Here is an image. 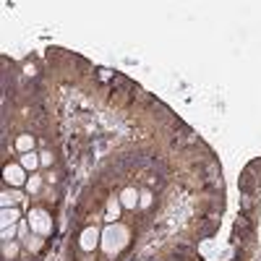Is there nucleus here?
I'll return each mask as SVG.
<instances>
[{"instance_id":"nucleus-1","label":"nucleus","mask_w":261,"mask_h":261,"mask_svg":"<svg viewBox=\"0 0 261 261\" xmlns=\"http://www.w3.org/2000/svg\"><path fill=\"white\" fill-rule=\"evenodd\" d=\"M27 222H29V230L32 235L37 238H50L55 232V222H53V214L47 206H42V204H34L27 214Z\"/></svg>"},{"instance_id":"nucleus-2","label":"nucleus","mask_w":261,"mask_h":261,"mask_svg":"<svg viewBox=\"0 0 261 261\" xmlns=\"http://www.w3.org/2000/svg\"><path fill=\"white\" fill-rule=\"evenodd\" d=\"M27 178H29V175H27V170L21 167V162H8V165L3 167V180H6V186H11V188L27 186V183H29Z\"/></svg>"},{"instance_id":"nucleus-3","label":"nucleus","mask_w":261,"mask_h":261,"mask_svg":"<svg viewBox=\"0 0 261 261\" xmlns=\"http://www.w3.org/2000/svg\"><path fill=\"white\" fill-rule=\"evenodd\" d=\"M34 144H37V139H34L32 134H21V136H16V141H13L16 151H21V154H29V151H34Z\"/></svg>"},{"instance_id":"nucleus-4","label":"nucleus","mask_w":261,"mask_h":261,"mask_svg":"<svg viewBox=\"0 0 261 261\" xmlns=\"http://www.w3.org/2000/svg\"><path fill=\"white\" fill-rule=\"evenodd\" d=\"M18 162H21V167H24L27 172H29V170H32V172H37V170H39V165H42V160H39L37 151H29V154H21V157H18Z\"/></svg>"},{"instance_id":"nucleus-5","label":"nucleus","mask_w":261,"mask_h":261,"mask_svg":"<svg viewBox=\"0 0 261 261\" xmlns=\"http://www.w3.org/2000/svg\"><path fill=\"white\" fill-rule=\"evenodd\" d=\"M39 186H42V178H39V175H32V178H29V183H27L29 193H37V191H39Z\"/></svg>"}]
</instances>
